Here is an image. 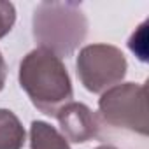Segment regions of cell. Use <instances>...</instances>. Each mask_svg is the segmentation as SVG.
Returning <instances> with one entry per match:
<instances>
[{
    "label": "cell",
    "mask_w": 149,
    "mask_h": 149,
    "mask_svg": "<svg viewBox=\"0 0 149 149\" xmlns=\"http://www.w3.org/2000/svg\"><path fill=\"white\" fill-rule=\"evenodd\" d=\"M19 84L32 104L51 118H56L58 111L74 98V90L65 63L61 58L42 47L30 51L21 60Z\"/></svg>",
    "instance_id": "6da1fadb"
},
{
    "label": "cell",
    "mask_w": 149,
    "mask_h": 149,
    "mask_svg": "<svg viewBox=\"0 0 149 149\" xmlns=\"http://www.w3.org/2000/svg\"><path fill=\"white\" fill-rule=\"evenodd\" d=\"M32 26L39 46L58 58L72 56L88 35V18L79 2H40Z\"/></svg>",
    "instance_id": "7a4b0ae2"
},
{
    "label": "cell",
    "mask_w": 149,
    "mask_h": 149,
    "mask_svg": "<svg viewBox=\"0 0 149 149\" xmlns=\"http://www.w3.org/2000/svg\"><path fill=\"white\" fill-rule=\"evenodd\" d=\"M98 123L147 135V95L146 86L137 83L116 84L104 91L98 100Z\"/></svg>",
    "instance_id": "3957f363"
},
{
    "label": "cell",
    "mask_w": 149,
    "mask_h": 149,
    "mask_svg": "<svg viewBox=\"0 0 149 149\" xmlns=\"http://www.w3.org/2000/svg\"><path fill=\"white\" fill-rule=\"evenodd\" d=\"M76 67L88 91L104 93L125 79L128 63L119 47L111 44H90L79 51Z\"/></svg>",
    "instance_id": "277c9868"
},
{
    "label": "cell",
    "mask_w": 149,
    "mask_h": 149,
    "mask_svg": "<svg viewBox=\"0 0 149 149\" xmlns=\"http://www.w3.org/2000/svg\"><path fill=\"white\" fill-rule=\"evenodd\" d=\"M56 119L61 128V135L70 142L83 144L100 135L98 118L84 104H79V102L67 104L58 111Z\"/></svg>",
    "instance_id": "5b68a950"
},
{
    "label": "cell",
    "mask_w": 149,
    "mask_h": 149,
    "mask_svg": "<svg viewBox=\"0 0 149 149\" xmlns=\"http://www.w3.org/2000/svg\"><path fill=\"white\" fill-rule=\"evenodd\" d=\"M25 137L19 118L9 109H0V149H23Z\"/></svg>",
    "instance_id": "8992f818"
},
{
    "label": "cell",
    "mask_w": 149,
    "mask_h": 149,
    "mask_svg": "<svg viewBox=\"0 0 149 149\" xmlns=\"http://www.w3.org/2000/svg\"><path fill=\"white\" fill-rule=\"evenodd\" d=\"M30 149H70L68 140L49 123L33 121L30 126Z\"/></svg>",
    "instance_id": "52a82bcc"
},
{
    "label": "cell",
    "mask_w": 149,
    "mask_h": 149,
    "mask_svg": "<svg viewBox=\"0 0 149 149\" xmlns=\"http://www.w3.org/2000/svg\"><path fill=\"white\" fill-rule=\"evenodd\" d=\"M147 23L144 21L137 32H133V35L130 37L128 40V47L142 60V61H147Z\"/></svg>",
    "instance_id": "ba28073f"
},
{
    "label": "cell",
    "mask_w": 149,
    "mask_h": 149,
    "mask_svg": "<svg viewBox=\"0 0 149 149\" xmlns=\"http://www.w3.org/2000/svg\"><path fill=\"white\" fill-rule=\"evenodd\" d=\"M16 21V9L11 2H2L0 0V39L6 37Z\"/></svg>",
    "instance_id": "9c48e42d"
},
{
    "label": "cell",
    "mask_w": 149,
    "mask_h": 149,
    "mask_svg": "<svg viewBox=\"0 0 149 149\" xmlns=\"http://www.w3.org/2000/svg\"><path fill=\"white\" fill-rule=\"evenodd\" d=\"M6 77H7V65L2 56V51H0V91H2V88L6 84Z\"/></svg>",
    "instance_id": "30bf717a"
},
{
    "label": "cell",
    "mask_w": 149,
    "mask_h": 149,
    "mask_svg": "<svg viewBox=\"0 0 149 149\" xmlns=\"http://www.w3.org/2000/svg\"><path fill=\"white\" fill-rule=\"evenodd\" d=\"M95 149H116V147H112V146H100V147H95Z\"/></svg>",
    "instance_id": "8fae6325"
}]
</instances>
